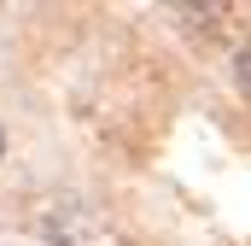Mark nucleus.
<instances>
[{
	"label": "nucleus",
	"mask_w": 251,
	"mask_h": 246,
	"mask_svg": "<svg viewBox=\"0 0 251 246\" xmlns=\"http://www.w3.org/2000/svg\"><path fill=\"white\" fill-rule=\"evenodd\" d=\"M234 76H240V88L251 94V47H240V53H234Z\"/></svg>",
	"instance_id": "obj_1"
},
{
	"label": "nucleus",
	"mask_w": 251,
	"mask_h": 246,
	"mask_svg": "<svg viewBox=\"0 0 251 246\" xmlns=\"http://www.w3.org/2000/svg\"><path fill=\"white\" fill-rule=\"evenodd\" d=\"M0 158H6V129H0Z\"/></svg>",
	"instance_id": "obj_2"
}]
</instances>
